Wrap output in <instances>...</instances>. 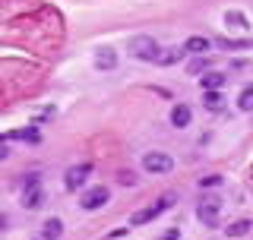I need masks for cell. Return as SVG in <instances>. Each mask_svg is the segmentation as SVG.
<instances>
[{"mask_svg": "<svg viewBox=\"0 0 253 240\" xmlns=\"http://www.w3.org/2000/svg\"><path fill=\"white\" fill-rule=\"evenodd\" d=\"M218 183H221V177H218V174H209V177H203V180H200V187L212 190V187H218Z\"/></svg>", "mask_w": 253, "mask_h": 240, "instance_id": "obj_21", "label": "cell"}, {"mask_svg": "<svg viewBox=\"0 0 253 240\" xmlns=\"http://www.w3.org/2000/svg\"><path fill=\"white\" fill-rule=\"evenodd\" d=\"M237 108L253 111V85H244L241 89V95H237Z\"/></svg>", "mask_w": 253, "mask_h": 240, "instance_id": "obj_17", "label": "cell"}, {"mask_svg": "<svg viewBox=\"0 0 253 240\" xmlns=\"http://www.w3.org/2000/svg\"><path fill=\"white\" fill-rule=\"evenodd\" d=\"M190 73H193V76H200V73H209V70H212V60L209 57H203V54H196V57L193 60H190Z\"/></svg>", "mask_w": 253, "mask_h": 240, "instance_id": "obj_14", "label": "cell"}, {"mask_svg": "<svg viewBox=\"0 0 253 240\" xmlns=\"http://www.w3.org/2000/svg\"><path fill=\"white\" fill-rule=\"evenodd\" d=\"M89 174H92V164H89V161H83V164H73L67 174H63V187H67L70 193H73V190H79V187L85 183V177H89Z\"/></svg>", "mask_w": 253, "mask_h": 240, "instance_id": "obj_4", "label": "cell"}, {"mask_svg": "<svg viewBox=\"0 0 253 240\" xmlns=\"http://www.w3.org/2000/svg\"><path fill=\"white\" fill-rule=\"evenodd\" d=\"M225 82H228V76H225V73H218V70H209V73H203V79H200L203 92H218Z\"/></svg>", "mask_w": 253, "mask_h": 240, "instance_id": "obj_7", "label": "cell"}, {"mask_svg": "<svg viewBox=\"0 0 253 240\" xmlns=\"http://www.w3.org/2000/svg\"><path fill=\"white\" fill-rule=\"evenodd\" d=\"M6 139H26V142H42V133L35 126H26V130H13L6 133Z\"/></svg>", "mask_w": 253, "mask_h": 240, "instance_id": "obj_13", "label": "cell"}, {"mask_svg": "<svg viewBox=\"0 0 253 240\" xmlns=\"http://www.w3.org/2000/svg\"><path fill=\"white\" fill-rule=\"evenodd\" d=\"M162 240H177V231H168V234H165Z\"/></svg>", "mask_w": 253, "mask_h": 240, "instance_id": "obj_23", "label": "cell"}, {"mask_svg": "<svg viewBox=\"0 0 253 240\" xmlns=\"http://www.w3.org/2000/svg\"><path fill=\"white\" fill-rule=\"evenodd\" d=\"M225 26H234V29H250V22H247V16H244V13L231 10V13H225Z\"/></svg>", "mask_w": 253, "mask_h": 240, "instance_id": "obj_15", "label": "cell"}, {"mask_svg": "<svg viewBox=\"0 0 253 240\" xmlns=\"http://www.w3.org/2000/svg\"><path fill=\"white\" fill-rule=\"evenodd\" d=\"M212 44H215V41H209V38H203V35H193V38H187L184 51H187V54H206Z\"/></svg>", "mask_w": 253, "mask_h": 240, "instance_id": "obj_12", "label": "cell"}, {"mask_svg": "<svg viewBox=\"0 0 253 240\" xmlns=\"http://www.w3.org/2000/svg\"><path fill=\"white\" fill-rule=\"evenodd\" d=\"M174 199H177L174 193H165L162 199H158V202H152L149 209H139L136 215H133V225H149L152 218H158L162 212H168V209H171V202H174Z\"/></svg>", "mask_w": 253, "mask_h": 240, "instance_id": "obj_1", "label": "cell"}, {"mask_svg": "<svg viewBox=\"0 0 253 240\" xmlns=\"http://www.w3.org/2000/svg\"><path fill=\"white\" fill-rule=\"evenodd\" d=\"M38 177H42L38 171H29L26 177H22V190H26V193H29V190H35L38 187Z\"/></svg>", "mask_w": 253, "mask_h": 240, "instance_id": "obj_20", "label": "cell"}, {"mask_svg": "<svg viewBox=\"0 0 253 240\" xmlns=\"http://www.w3.org/2000/svg\"><path fill=\"white\" fill-rule=\"evenodd\" d=\"M218 209H221V202H218V199H203V202H200V209H196V218H200L203 225L215 228V225H218Z\"/></svg>", "mask_w": 253, "mask_h": 240, "instance_id": "obj_5", "label": "cell"}, {"mask_svg": "<svg viewBox=\"0 0 253 240\" xmlns=\"http://www.w3.org/2000/svg\"><path fill=\"white\" fill-rule=\"evenodd\" d=\"M250 228H253V221L241 218V221H234V225H228V231H225V234H228V237H244Z\"/></svg>", "mask_w": 253, "mask_h": 240, "instance_id": "obj_16", "label": "cell"}, {"mask_svg": "<svg viewBox=\"0 0 253 240\" xmlns=\"http://www.w3.org/2000/svg\"><path fill=\"white\" fill-rule=\"evenodd\" d=\"M130 51L136 54L139 60H162V47H158V41H155V38H149V35L133 38V41H130Z\"/></svg>", "mask_w": 253, "mask_h": 240, "instance_id": "obj_2", "label": "cell"}, {"mask_svg": "<svg viewBox=\"0 0 253 240\" xmlns=\"http://www.w3.org/2000/svg\"><path fill=\"white\" fill-rule=\"evenodd\" d=\"M108 199H111V190H108V187H92L89 193L83 196V209H85V212H95V209H101Z\"/></svg>", "mask_w": 253, "mask_h": 240, "instance_id": "obj_6", "label": "cell"}, {"mask_svg": "<svg viewBox=\"0 0 253 240\" xmlns=\"http://www.w3.org/2000/svg\"><path fill=\"white\" fill-rule=\"evenodd\" d=\"M190 120H193V111H190V105H174V111H171V123L177 126V130L190 126Z\"/></svg>", "mask_w": 253, "mask_h": 240, "instance_id": "obj_9", "label": "cell"}, {"mask_svg": "<svg viewBox=\"0 0 253 240\" xmlns=\"http://www.w3.org/2000/svg\"><path fill=\"white\" fill-rule=\"evenodd\" d=\"M42 202H44V193H42L38 187L26 193V209H42Z\"/></svg>", "mask_w": 253, "mask_h": 240, "instance_id": "obj_18", "label": "cell"}, {"mask_svg": "<svg viewBox=\"0 0 253 240\" xmlns=\"http://www.w3.org/2000/svg\"><path fill=\"white\" fill-rule=\"evenodd\" d=\"M171 167H174V158L165 155V152H146L142 155V171L149 174H168Z\"/></svg>", "mask_w": 253, "mask_h": 240, "instance_id": "obj_3", "label": "cell"}, {"mask_svg": "<svg viewBox=\"0 0 253 240\" xmlns=\"http://www.w3.org/2000/svg\"><path fill=\"white\" fill-rule=\"evenodd\" d=\"M63 234V221L60 218H47L42 225V240H60Z\"/></svg>", "mask_w": 253, "mask_h": 240, "instance_id": "obj_11", "label": "cell"}, {"mask_svg": "<svg viewBox=\"0 0 253 240\" xmlns=\"http://www.w3.org/2000/svg\"><path fill=\"white\" fill-rule=\"evenodd\" d=\"M95 67L105 70V73H108V70H114L117 67V51H114V47H101V51L95 54Z\"/></svg>", "mask_w": 253, "mask_h": 240, "instance_id": "obj_8", "label": "cell"}, {"mask_svg": "<svg viewBox=\"0 0 253 240\" xmlns=\"http://www.w3.org/2000/svg\"><path fill=\"white\" fill-rule=\"evenodd\" d=\"M184 54H187V51H168V54H162V60H158V63H174V60L184 57Z\"/></svg>", "mask_w": 253, "mask_h": 240, "instance_id": "obj_22", "label": "cell"}, {"mask_svg": "<svg viewBox=\"0 0 253 240\" xmlns=\"http://www.w3.org/2000/svg\"><path fill=\"white\" fill-rule=\"evenodd\" d=\"M203 101H206V108H209V111H218L221 108V95L218 92H203Z\"/></svg>", "mask_w": 253, "mask_h": 240, "instance_id": "obj_19", "label": "cell"}, {"mask_svg": "<svg viewBox=\"0 0 253 240\" xmlns=\"http://www.w3.org/2000/svg\"><path fill=\"white\" fill-rule=\"evenodd\" d=\"M215 47H221V51H250L253 41H247V38H215Z\"/></svg>", "mask_w": 253, "mask_h": 240, "instance_id": "obj_10", "label": "cell"}]
</instances>
